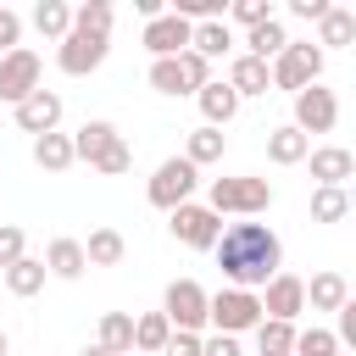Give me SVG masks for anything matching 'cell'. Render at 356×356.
I'll use <instances>...</instances> for the list:
<instances>
[{"instance_id": "cell-43", "label": "cell", "mask_w": 356, "mask_h": 356, "mask_svg": "<svg viewBox=\"0 0 356 356\" xmlns=\"http://www.w3.org/2000/svg\"><path fill=\"white\" fill-rule=\"evenodd\" d=\"M161 356H200V334H172Z\"/></svg>"}, {"instance_id": "cell-47", "label": "cell", "mask_w": 356, "mask_h": 356, "mask_svg": "<svg viewBox=\"0 0 356 356\" xmlns=\"http://www.w3.org/2000/svg\"><path fill=\"white\" fill-rule=\"evenodd\" d=\"M6 350H11V334H6V328H0V356H6Z\"/></svg>"}, {"instance_id": "cell-17", "label": "cell", "mask_w": 356, "mask_h": 356, "mask_svg": "<svg viewBox=\"0 0 356 356\" xmlns=\"http://www.w3.org/2000/svg\"><path fill=\"white\" fill-rule=\"evenodd\" d=\"M67 139H72V161H89V167H95V161H100L122 134H117L111 122H100V117H95V122H83V128H78V134H67Z\"/></svg>"}, {"instance_id": "cell-24", "label": "cell", "mask_w": 356, "mask_h": 356, "mask_svg": "<svg viewBox=\"0 0 356 356\" xmlns=\"http://www.w3.org/2000/svg\"><path fill=\"white\" fill-rule=\"evenodd\" d=\"M100 350H111V356H134V312H106L100 317V339H95Z\"/></svg>"}, {"instance_id": "cell-44", "label": "cell", "mask_w": 356, "mask_h": 356, "mask_svg": "<svg viewBox=\"0 0 356 356\" xmlns=\"http://www.w3.org/2000/svg\"><path fill=\"white\" fill-rule=\"evenodd\" d=\"M289 11H295L300 22H317V17L328 11V0H289Z\"/></svg>"}, {"instance_id": "cell-6", "label": "cell", "mask_w": 356, "mask_h": 356, "mask_svg": "<svg viewBox=\"0 0 356 356\" xmlns=\"http://www.w3.org/2000/svg\"><path fill=\"white\" fill-rule=\"evenodd\" d=\"M111 50V33H89V28H67V39L56 44V67L67 78H89Z\"/></svg>"}, {"instance_id": "cell-28", "label": "cell", "mask_w": 356, "mask_h": 356, "mask_svg": "<svg viewBox=\"0 0 356 356\" xmlns=\"http://www.w3.org/2000/svg\"><path fill=\"white\" fill-rule=\"evenodd\" d=\"M167 339H172V323H167L161 312H145V317H134V350H145V356H161V350H167Z\"/></svg>"}, {"instance_id": "cell-40", "label": "cell", "mask_w": 356, "mask_h": 356, "mask_svg": "<svg viewBox=\"0 0 356 356\" xmlns=\"http://www.w3.org/2000/svg\"><path fill=\"white\" fill-rule=\"evenodd\" d=\"M334 345L339 350H356V300L339 306V328H334Z\"/></svg>"}, {"instance_id": "cell-10", "label": "cell", "mask_w": 356, "mask_h": 356, "mask_svg": "<svg viewBox=\"0 0 356 356\" xmlns=\"http://www.w3.org/2000/svg\"><path fill=\"white\" fill-rule=\"evenodd\" d=\"M334 122H339V95L323 89V83H306V89L295 95V122H289V128H300V134L312 139V134H328Z\"/></svg>"}, {"instance_id": "cell-19", "label": "cell", "mask_w": 356, "mask_h": 356, "mask_svg": "<svg viewBox=\"0 0 356 356\" xmlns=\"http://www.w3.org/2000/svg\"><path fill=\"white\" fill-rule=\"evenodd\" d=\"M306 156H312V139H306L300 128H289V122H284V128H273V134H267V161H273V167H300Z\"/></svg>"}, {"instance_id": "cell-29", "label": "cell", "mask_w": 356, "mask_h": 356, "mask_svg": "<svg viewBox=\"0 0 356 356\" xmlns=\"http://www.w3.org/2000/svg\"><path fill=\"white\" fill-rule=\"evenodd\" d=\"M33 161H39L44 172H67V167H72V139H67L61 128H56V134H39V139H33Z\"/></svg>"}, {"instance_id": "cell-7", "label": "cell", "mask_w": 356, "mask_h": 356, "mask_svg": "<svg viewBox=\"0 0 356 356\" xmlns=\"http://www.w3.org/2000/svg\"><path fill=\"white\" fill-rule=\"evenodd\" d=\"M161 317L172 323V334H200L206 328V289L195 278H172L161 295Z\"/></svg>"}, {"instance_id": "cell-26", "label": "cell", "mask_w": 356, "mask_h": 356, "mask_svg": "<svg viewBox=\"0 0 356 356\" xmlns=\"http://www.w3.org/2000/svg\"><path fill=\"white\" fill-rule=\"evenodd\" d=\"M222 145H228V139H222V128H206V122H200V128L189 134V145H184V161H189V167L200 172V167L222 161Z\"/></svg>"}, {"instance_id": "cell-3", "label": "cell", "mask_w": 356, "mask_h": 356, "mask_svg": "<svg viewBox=\"0 0 356 356\" xmlns=\"http://www.w3.org/2000/svg\"><path fill=\"white\" fill-rule=\"evenodd\" d=\"M267 78H273V89L300 95L306 83H323V50H317L312 39H289V44L267 61Z\"/></svg>"}, {"instance_id": "cell-22", "label": "cell", "mask_w": 356, "mask_h": 356, "mask_svg": "<svg viewBox=\"0 0 356 356\" xmlns=\"http://www.w3.org/2000/svg\"><path fill=\"white\" fill-rule=\"evenodd\" d=\"M189 50H195L200 61H217V56H228V50H234V28H228L222 17H217V22H195Z\"/></svg>"}, {"instance_id": "cell-16", "label": "cell", "mask_w": 356, "mask_h": 356, "mask_svg": "<svg viewBox=\"0 0 356 356\" xmlns=\"http://www.w3.org/2000/svg\"><path fill=\"white\" fill-rule=\"evenodd\" d=\"M195 100H200V117H206V128H228V122L239 117V95H234L222 78H211V83H206Z\"/></svg>"}, {"instance_id": "cell-31", "label": "cell", "mask_w": 356, "mask_h": 356, "mask_svg": "<svg viewBox=\"0 0 356 356\" xmlns=\"http://www.w3.org/2000/svg\"><path fill=\"white\" fill-rule=\"evenodd\" d=\"M33 28H39L44 39L61 44L67 28H72V6H67V0H39V6H33Z\"/></svg>"}, {"instance_id": "cell-8", "label": "cell", "mask_w": 356, "mask_h": 356, "mask_svg": "<svg viewBox=\"0 0 356 356\" xmlns=\"http://www.w3.org/2000/svg\"><path fill=\"white\" fill-rule=\"evenodd\" d=\"M167 228H172V239H178V245H189V250H211V245H217V234H222V217H217L211 206L184 200L178 211H167Z\"/></svg>"}, {"instance_id": "cell-34", "label": "cell", "mask_w": 356, "mask_h": 356, "mask_svg": "<svg viewBox=\"0 0 356 356\" xmlns=\"http://www.w3.org/2000/svg\"><path fill=\"white\" fill-rule=\"evenodd\" d=\"M72 28L111 33V0H83V6H72Z\"/></svg>"}, {"instance_id": "cell-36", "label": "cell", "mask_w": 356, "mask_h": 356, "mask_svg": "<svg viewBox=\"0 0 356 356\" xmlns=\"http://www.w3.org/2000/svg\"><path fill=\"white\" fill-rule=\"evenodd\" d=\"M239 28H256V22H273V0H234V6H222ZM222 17V22H228Z\"/></svg>"}, {"instance_id": "cell-25", "label": "cell", "mask_w": 356, "mask_h": 356, "mask_svg": "<svg viewBox=\"0 0 356 356\" xmlns=\"http://www.w3.org/2000/svg\"><path fill=\"white\" fill-rule=\"evenodd\" d=\"M284 44H289V33H284V22H278V17H273V22L245 28V56H256V61H273Z\"/></svg>"}, {"instance_id": "cell-39", "label": "cell", "mask_w": 356, "mask_h": 356, "mask_svg": "<svg viewBox=\"0 0 356 356\" xmlns=\"http://www.w3.org/2000/svg\"><path fill=\"white\" fill-rule=\"evenodd\" d=\"M128 167H134V150H128V139H117V145H111V150L95 161V172H106V178H122Z\"/></svg>"}, {"instance_id": "cell-11", "label": "cell", "mask_w": 356, "mask_h": 356, "mask_svg": "<svg viewBox=\"0 0 356 356\" xmlns=\"http://www.w3.org/2000/svg\"><path fill=\"white\" fill-rule=\"evenodd\" d=\"M261 317H278V323H295L300 312H306V278H295V273H278V278H267L261 284Z\"/></svg>"}, {"instance_id": "cell-15", "label": "cell", "mask_w": 356, "mask_h": 356, "mask_svg": "<svg viewBox=\"0 0 356 356\" xmlns=\"http://www.w3.org/2000/svg\"><path fill=\"white\" fill-rule=\"evenodd\" d=\"M222 83H228L239 100H250V95H267V89H273V78H267V61H256V56H245V50L228 61V78H222Z\"/></svg>"}, {"instance_id": "cell-35", "label": "cell", "mask_w": 356, "mask_h": 356, "mask_svg": "<svg viewBox=\"0 0 356 356\" xmlns=\"http://www.w3.org/2000/svg\"><path fill=\"white\" fill-rule=\"evenodd\" d=\"M178 78H184V95H200L211 83V61H200L195 50H178Z\"/></svg>"}, {"instance_id": "cell-41", "label": "cell", "mask_w": 356, "mask_h": 356, "mask_svg": "<svg viewBox=\"0 0 356 356\" xmlns=\"http://www.w3.org/2000/svg\"><path fill=\"white\" fill-rule=\"evenodd\" d=\"M17 39H22V17H17L11 6H0V56L17 50Z\"/></svg>"}, {"instance_id": "cell-45", "label": "cell", "mask_w": 356, "mask_h": 356, "mask_svg": "<svg viewBox=\"0 0 356 356\" xmlns=\"http://www.w3.org/2000/svg\"><path fill=\"white\" fill-rule=\"evenodd\" d=\"M134 11H139V17H145V22H150V17H161V11H167V6H161V0H134Z\"/></svg>"}, {"instance_id": "cell-12", "label": "cell", "mask_w": 356, "mask_h": 356, "mask_svg": "<svg viewBox=\"0 0 356 356\" xmlns=\"http://www.w3.org/2000/svg\"><path fill=\"white\" fill-rule=\"evenodd\" d=\"M189 22L184 17H172V11H161V17H150L145 22V33H139V44L150 50V61H167V56H178V50H189Z\"/></svg>"}, {"instance_id": "cell-32", "label": "cell", "mask_w": 356, "mask_h": 356, "mask_svg": "<svg viewBox=\"0 0 356 356\" xmlns=\"http://www.w3.org/2000/svg\"><path fill=\"white\" fill-rule=\"evenodd\" d=\"M350 217V189H312V222H345Z\"/></svg>"}, {"instance_id": "cell-13", "label": "cell", "mask_w": 356, "mask_h": 356, "mask_svg": "<svg viewBox=\"0 0 356 356\" xmlns=\"http://www.w3.org/2000/svg\"><path fill=\"white\" fill-rule=\"evenodd\" d=\"M11 117H17V128L33 134V139H39V134H56V128H61V95H56V89H33L22 106H11Z\"/></svg>"}, {"instance_id": "cell-14", "label": "cell", "mask_w": 356, "mask_h": 356, "mask_svg": "<svg viewBox=\"0 0 356 356\" xmlns=\"http://www.w3.org/2000/svg\"><path fill=\"white\" fill-rule=\"evenodd\" d=\"M306 161H312V178H317V189H345V178L356 172V156H350L345 145H323V150H312Z\"/></svg>"}, {"instance_id": "cell-27", "label": "cell", "mask_w": 356, "mask_h": 356, "mask_svg": "<svg viewBox=\"0 0 356 356\" xmlns=\"http://www.w3.org/2000/svg\"><path fill=\"white\" fill-rule=\"evenodd\" d=\"M306 300H312V312H339V306L350 300V284H345L339 273H317V278L306 284Z\"/></svg>"}, {"instance_id": "cell-18", "label": "cell", "mask_w": 356, "mask_h": 356, "mask_svg": "<svg viewBox=\"0 0 356 356\" xmlns=\"http://www.w3.org/2000/svg\"><path fill=\"white\" fill-rule=\"evenodd\" d=\"M44 273H50V278H67V284H72V278H83V273H89L83 245H78V239H67V234H61V239H50V245H44Z\"/></svg>"}, {"instance_id": "cell-38", "label": "cell", "mask_w": 356, "mask_h": 356, "mask_svg": "<svg viewBox=\"0 0 356 356\" xmlns=\"http://www.w3.org/2000/svg\"><path fill=\"white\" fill-rule=\"evenodd\" d=\"M28 256V234L17 228V222H0V273L11 267V261H22Z\"/></svg>"}, {"instance_id": "cell-1", "label": "cell", "mask_w": 356, "mask_h": 356, "mask_svg": "<svg viewBox=\"0 0 356 356\" xmlns=\"http://www.w3.org/2000/svg\"><path fill=\"white\" fill-rule=\"evenodd\" d=\"M211 256H217L228 289H250V295H256L267 278L284 273V245H278V234H273L267 222H228V228L217 234Z\"/></svg>"}, {"instance_id": "cell-2", "label": "cell", "mask_w": 356, "mask_h": 356, "mask_svg": "<svg viewBox=\"0 0 356 356\" xmlns=\"http://www.w3.org/2000/svg\"><path fill=\"white\" fill-rule=\"evenodd\" d=\"M206 206L217 211V217H261L267 206H273V184L267 178H256V172H239V178H211V195H206Z\"/></svg>"}, {"instance_id": "cell-4", "label": "cell", "mask_w": 356, "mask_h": 356, "mask_svg": "<svg viewBox=\"0 0 356 356\" xmlns=\"http://www.w3.org/2000/svg\"><path fill=\"white\" fill-rule=\"evenodd\" d=\"M206 323L217 328V334H250L256 323H261V300L250 295V289H217V295H206Z\"/></svg>"}, {"instance_id": "cell-5", "label": "cell", "mask_w": 356, "mask_h": 356, "mask_svg": "<svg viewBox=\"0 0 356 356\" xmlns=\"http://www.w3.org/2000/svg\"><path fill=\"white\" fill-rule=\"evenodd\" d=\"M195 184H200V172H195L184 156H167V161L150 172L145 195H150V206H156V211H178V206L195 195Z\"/></svg>"}, {"instance_id": "cell-33", "label": "cell", "mask_w": 356, "mask_h": 356, "mask_svg": "<svg viewBox=\"0 0 356 356\" xmlns=\"http://www.w3.org/2000/svg\"><path fill=\"white\" fill-rule=\"evenodd\" d=\"M289 356H345V350L334 345L328 328H295V350Z\"/></svg>"}, {"instance_id": "cell-20", "label": "cell", "mask_w": 356, "mask_h": 356, "mask_svg": "<svg viewBox=\"0 0 356 356\" xmlns=\"http://www.w3.org/2000/svg\"><path fill=\"white\" fill-rule=\"evenodd\" d=\"M356 39V11L350 6H328L323 17H317V50H339V44H350Z\"/></svg>"}, {"instance_id": "cell-30", "label": "cell", "mask_w": 356, "mask_h": 356, "mask_svg": "<svg viewBox=\"0 0 356 356\" xmlns=\"http://www.w3.org/2000/svg\"><path fill=\"white\" fill-rule=\"evenodd\" d=\"M289 350H295V323L261 317L256 323V356H289Z\"/></svg>"}, {"instance_id": "cell-9", "label": "cell", "mask_w": 356, "mask_h": 356, "mask_svg": "<svg viewBox=\"0 0 356 356\" xmlns=\"http://www.w3.org/2000/svg\"><path fill=\"white\" fill-rule=\"evenodd\" d=\"M39 72H44V67H39V56H33L28 44L6 50V56H0V100H6V106H22V100L39 89Z\"/></svg>"}, {"instance_id": "cell-21", "label": "cell", "mask_w": 356, "mask_h": 356, "mask_svg": "<svg viewBox=\"0 0 356 356\" xmlns=\"http://www.w3.org/2000/svg\"><path fill=\"white\" fill-rule=\"evenodd\" d=\"M44 278H50V273H44V261H39V256H22V261H11V267L0 273V284H6L17 300H33V295L44 289Z\"/></svg>"}, {"instance_id": "cell-42", "label": "cell", "mask_w": 356, "mask_h": 356, "mask_svg": "<svg viewBox=\"0 0 356 356\" xmlns=\"http://www.w3.org/2000/svg\"><path fill=\"white\" fill-rule=\"evenodd\" d=\"M200 356H245V350L234 334H211V339H200Z\"/></svg>"}, {"instance_id": "cell-37", "label": "cell", "mask_w": 356, "mask_h": 356, "mask_svg": "<svg viewBox=\"0 0 356 356\" xmlns=\"http://www.w3.org/2000/svg\"><path fill=\"white\" fill-rule=\"evenodd\" d=\"M150 89H156V95H184L178 56H167V61H150Z\"/></svg>"}, {"instance_id": "cell-46", "label": "cell", "mask_w": 356, "mask_h": 356, "mask_svg": "<svg viewBox=\"0 0 356 356\" xmlns=\"http://www.w3.org/2000/svg\"><path fill=\"white\" fill-rule=\"evenodd\" d=\"M78 356H111V350H100V345H83V350H78Z\"/></svg>"}, {"instance_id": "cell-23", "label": "cell", "mask_w": 356, "mask_h": 356, "mask_svg": "<svg viewBox=\"0 0 356 356\" xmlns=\"http://www.w3.org/2000/svg\"><path fill=\"white\" fill-rule=\"evenodd\" d=\"M78 245H83V261H89V267H117L122 250H128V239H122L117 228H95V234L78 239Z\"/></svg>"}]
</instances>
